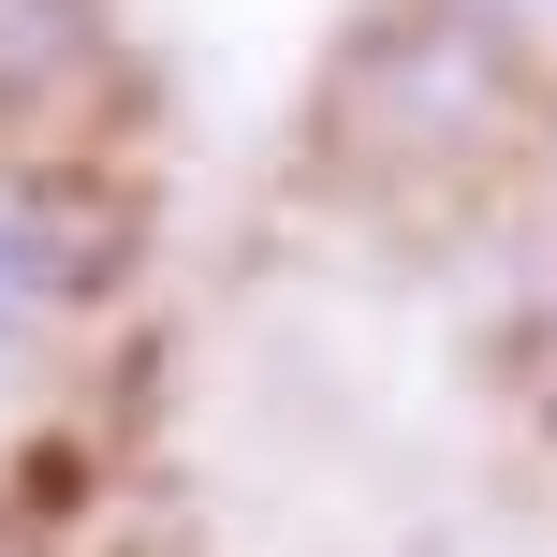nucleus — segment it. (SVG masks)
I'll list each match as a JSON object with an SVG mask.
<instances>
[{
    "instance_id": "obj_1",
    "label": "nucleus",
    "mask_w": 557,
    "mask_h": 557,
    "mask_svg": "<svg viewBox=\"0 0 557 557\" xmlns=\"http://www.w3.org/2000/svg\"><path fill=\"white\" fill-rule=\"evenodd\" d=\"M59 294H74V221H59V191L0 176V367L59 323Z\"/></svg>"
},
{
    "instance_id": "obj_2",
    "label": "nucleus",
    "mask_w": 557,
    "mask_h": 557,
    "mask_svg": "<svg viewBox=\"0 0 557 557\" xmlns=\"http://www.w3.org/2000/svg\"><path fill=\"white\" fill-rule=\"evenodd\" d=\"M543 15H557V0H543Z\"/></svg>"
}]
</instances>
